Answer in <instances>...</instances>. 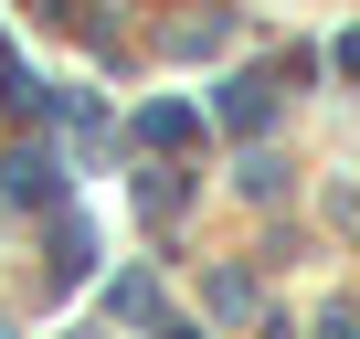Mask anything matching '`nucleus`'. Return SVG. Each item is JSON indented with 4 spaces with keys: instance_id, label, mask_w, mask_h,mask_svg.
I'll return each mask as SVG.
<instances>
[{
    "instance_id": "1",
    "label": "nucleus",
    "mask_w": 360,
    "mask_h": 339,
    "mask_svg": "<svg viewBox=\"0 0 360 339\" xmlns=\"http://www.w3.org/2000/svg\"><path fill=\"white\" fill-rule=\"evenodd\" d=\"M11 202H32V212L53 202V159H43V148H22V159H11Z\"/></svg>"
},
{
    "instance_id": "2",
    "label": "nucleus",
    "mask_w": 360,
    "mask_h": 339,
    "mask_svg": "<svg viewBox=\"0 0 360 339\" xmlns=\"http://www.w3.org/2000/svg\"><path fill=\"white\" fill-rule=\"evenodd\" d=\"M191 127H202L191 106H148V117H138V138H148V148H180V138H191Z\"/></svg>"
},
{
    "instance_id": "3",
    "label": "nucleus",
    "mask_w": 360,
    "mask_h": 339,
    "mask_svg": "<svg viewBox=\"0 0 360 339\" xmlns=\"http://www.w3.org/2000/svg\"><path fill=\"white\" fill-rule=\"evenodd\" d=\"M223 127H265V85H255V75L223 85Z\"/></svg>"
},
{
    "instance_id": "4",
    "label": "nucleus",
    "mask_w": 360,
    "mask_h": 339,
    "mask_svg": "<svg viewBox=\"0 0 360 339\" xmlns=\"http://www.w3.org/2000/svg\"><path fill=\"white\" fill-rule=\"evenodd\" d=\"M339 75H360V32H339Z\"/></svg>"
},
{
    "instance_id": "5",
    "label": "nucleus",
    "mask_w": 360,
    "mask_h": 339,
    "mask_svg": "<svg viewBox=\"0 0 360 339\" xmlns=\"http://www.w3.org/2000/svg\"><path fill=\"white\" fill-rule=\"evenodd\" d=\"M159 339H191V328H159Z\"/></svg>"
}]
</instances>
